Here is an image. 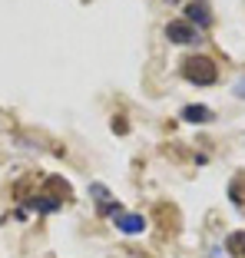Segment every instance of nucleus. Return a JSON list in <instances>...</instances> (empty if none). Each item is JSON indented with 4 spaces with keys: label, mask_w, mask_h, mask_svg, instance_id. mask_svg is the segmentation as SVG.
I'll return each mask as SVG.
<instances>
[{
    "label": "nucleus",
    "mask_w": 245,
    "mask_h": 258,
    "mask_svg": "<svg viewBox=\"0 0 245 258\" xmlns=\"http://www.w3.org/2000/svg\"><path fill=\"white\" fill-rule=\"evenodd\" d=\"M182 76L196 86H212L215 80H219V67H215L212 56L196 53V56H186L182 60Z\"/></svg>",
    "instance_id": "f257e3e1"
},
{
    "label": "nucleus",
    "mask_w": 245,
    "mask_h": 258,
    "mask_svg": "<svg viewBox=\"0 0 245 258\" xmlns=\"http://www.w3.org/2000/svg\"><path fill=\"white\" fill-rule=\"evenodd\" d=\"M166 37L172 40V43H179V46H192V43H202L199 30H196V27H192L189 20H172V23H166Z\"/></svg>",
    "instance_id": "f03ea898"
},
{
    "label": "nucleus",
    "mask_w": 245,
    "mask_h": 258,
    "mask_svg": "<svg viewBox=\"0 0 245 258\" xmlns=\"http://www.w3.org/2000/svg\"><path fill=\"white\" fill-rule=\"evenodd\" d=\"M113 225L119 228L122 235H139V232H146V219L139 212H116Z\"/></svg>",
    "instance_id": "7ed1b4c3"
},
{
    "label": "nucleus",
    "mask_w": 245,
    "mask_h": 258,
    "mask_svg": "<svg viewBox=\"0 0 245 258\" xmlns=\"http://www.w3.org/2000/svg\"><path fill=\"white\" fill-rule=\"evenodd\" d=\"M90 196L96 199V209H100V215H109V219H113L116 212H122V209H119V202H116V199L106 192V185L93 182V185H90Z\"/></svg>",
    "instance_id": "20e7f679"
},
{
    "label": "nucleus",
    "mask_w": 245,
    "mask_h": 258,
    "mask_svg": "<svg viewBox=\"0 0 245 258\" xmlns=\"http://www.w3.org/2000/svg\"><path fill=\"white\" fill-rule=\"evenodd\" d=\"M186 17H189L192 27H209V23H212V10H209L206 0H196V4H189V7H186Z\"/></svg>",
    "instance_id": "39448f33"
},
{
    "label": "nucleus",
    "mask_w": 245,
    "mask_h": 258,
    "mask_svg": "<svg viewBox=\"0 0 245 258\" xmlns=\"http://www.w3.org/2000/svg\"><path fill=\"white\" fill-rule=\"evenodd\" d=\"M182 116L186 122H212V109L209 106H182Z\"/></svg>",
    "instance_id": "423d86ee"
},
{
    "label": "nucleus",
    "mask_w": 245,
    "mask_h": 258,
    "mask_svg": "<svg viewBox=\"0 0 245 258\" xmlns=\"http://www.w3.org/2000/svg\"><path fill=\"white\" fill-rule=\"evenodd\" d=\"M30 209H37V212H60L63 202H60V199H53V196H33L30 199Z\"/></svg>",
    "instance_id": "0eeeda50"
},
{
    "label": "nucleus",
    "mask_w": 245,
    "mask_h": 258,
    "mask_svg": "<svg viewBox=\"0 0 245 258\" xmlns=\"http://www.w3.org/2000/svg\"><path fill=\"white\" fill-rule=\"evenodd\" d=\"M229 199L235 205H245V172H235L229 182Z\"/></svg>",
    "instance_id": "6e6552de"
},
{
    "label": "nucleus",
    "mask_w": 245,
    "mask_h": 258,
    "mask_svg": "<svg viewBox=\"0 0 245 258\" xmlns=\"http://www.w3.org/2000/svg\"><path fill=\"white\" fill-rule=\"evenodd\" d=\"M225 248H229L232 255L245 258V232H232V235H229V242H225Z\"/></svg>",
    "instance_id": "1a4fd4ad"
},
{
    "label": "nucleus",
    "mask_w": 245,
    "mask_h": 258,
    "mask_svg": "<svg viewBox=\"0 0 245 258\" xmlns=\"http://www.w3.org/2000/svg\"><path fill=\"white\" fill-rule=\"evenodd\" d=\"M126 129H130V126H126V116H113V133H119V136H122Z\"/></svg>",
    "instance_id": "9d476101"
},
{
    "label": "nucleus",
    "mask_w": 245,
    "mask_h": 258,
    "mask_svg": "<svg viewBox=\"0 0 245 258\" xmlns=\"http://www.w3.org/2000/svg\"><path fill=\"white\" fill-rule=\"evenodd\" d=\"M235 93H238V96H245V80H238V86H235Z\"/></svg>",
    "instance_id": "9b49d317"
},
{
    "label": "nucleus",
    "mask_w": 245,
    "mask_h": 258,
    "mask_svg": "<svg viewBox=\"0 0 245 258\" xmlns=\"http://www.w3.org/2000/svg\"><path fill=\"white\" fill-rule=\"evenodd\" d=\"M166 4H179V0H166Z\"/></svg>",
    "instance_id": "f8f14e48"
}]
</instances>
